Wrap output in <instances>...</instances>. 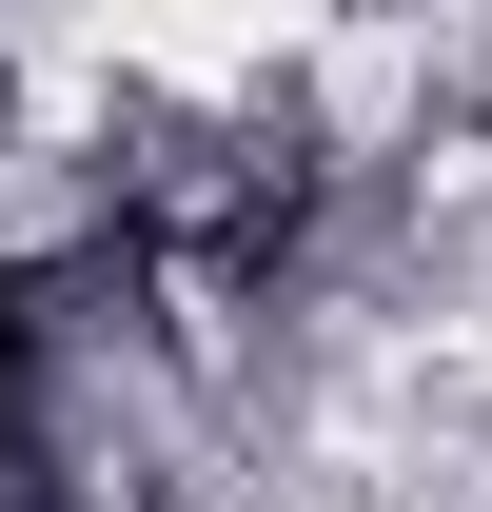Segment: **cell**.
<instances>
[{
  "label": "cell",
  "instance_id": "obj_1",
  "mask_svg": "<svg viewBox=\"0 0 492 512\" xmlns=\"http://www.w3.org/2000/svg\"><path fill=\"white\" fill-rule=\"evenodd\" d=\"M60 316L79 276H0V512H60Z\"/></svg>",
  "mask_w": 492,
  "mask_h": 512
}]
</instances>
